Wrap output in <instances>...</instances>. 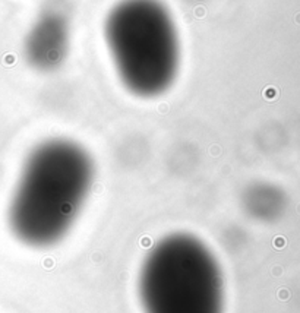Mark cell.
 Segmentation results:
<instances>
[{
  "mask_svg": "<svg viewBox=\"0 0 300 313\" xmlns=\"http://www.w3.org/2000/svg\"><path fill=\"white\" fill-rule=\"evenodd\" d=\"M68 21L56 10L46 12L31 28L25 54L29 65L41 70H50L62 63L68 50Z\"/></svg>",
  "mask_w": 300,
  "mask_h": 313,
  "instance_id": "277c9868",
  "label": "cell"
},
{
  "mask_svg": "<svg viewBox=\"0 0 300 313\" xmlns=\"http://www.w3.org/2000/svg\"><path fill=\"white\" fill-rule=\"evenodd\" d=\"M138 287L144 313H224L220 263L189 233H171L151 247Z\"/></svg>",
  "mask_w": 300,
  "mask_h": 313,
  "instance_id": "3957f363",
  "label": "cell"
},
{
  "mask_svg": "<svg viewBox=\"0 0 300 313\" xmlns=\"http://www.w3.org/2000/svg\"><path fill=\"white\" fill-rule=\"evenodd\" d=\"M95 176L89 152L75 141L53 138L29 154L9 205L15 237L31 247L63 240L76 222Z\"/></svg>",
  "mask_w": 300,
  "mask_h": 313,
  "instance_id": "6da1fadb",
  "label": "cell"
},
{
  "mask_svg": "<svg viewBox=\"0 0 300 313\" xmlns=\"http://www.w3.org/2000/svg\"><path fill=\"white\" fill-rule=\"evenodd\" d=\"M104 35L117 76L132 95L155 98L173 86L180 41L160 0L120 2L107 16Z\"/></svg>",
  "mask_w": 300,
  "mask_h": 313,
  "instance_id": "7a4b0ae2",
  "label": "cell"
}]
</instances>
